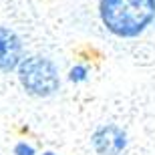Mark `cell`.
I'll use <instances>...</instances> for the list:
<instances>
[{
	"instance_id": "obj_1",
	"label": "cell",
	"mask_w": 155,
	"mask_h": 155,
	"mask_svg": "<svg viewBox=\"0 0 155 155\" xmlns=\"http://www.w3.org/2000/svg\"><path fill=\"white\" fill-rule=\"evenodd\" d=\"M101 20L119 38L139 36L155 18V0H101Z\"/></svg>"
},
{
	"instance_id": "obj_2",
	"label": "cell",
	"mask_w": 155,
	"mask_h": 155,
	"mask_svg": "<svg viewBox=\"0 0 155 155\" xmlns=\"http://www.w3.org/2000/svg\"><path fill=\"white\" fill-rule=\"evenodd\" d=\"M20 85L35 97H51L58 89V71L45 57H28L18 64Z\"/></svg>"
},
{
	"instance_id": "obj_3",
	"label": "cell",
	"mask_w": 155,
	"mask_h": 155,
	"mask_svg": "<svg viewBox=\"0 0 155 155\" xmlns=\"http://www.w3.org/2000/svg\"><path fill=\"white\" fill-rule=\"evenodd\" d=\"M127 145V135L117 125H103L93 133V147L99 155H119Z\"/></svg>"
},
{
	"instance_id": "obj_4",
	"label": "cell",
	"mask_w": 155,
	"mask_h": 155,
	"mask_svg": "<svg viewBox=\"0 0 155 155\" xmlns=\"http://www.w3.org/2000/svg\"><path fill=\"white\" fill-rule=\"evenodd\" d=\"M22 61V42L12 30L0 26V71L16 69Z\"/></svg>"
},
{
	"instance_id": "obj_5",
	"label": "cell",
	"mask_w": 155,
	"mask_h": 155,
	"mask_svg": "<svg viewBox=\"0 0 155 155\" xmlns=\"http://www.w3.org/2000/svg\"><path fill=\"white\" fill-rule=\"evenodd\" d=\"M69 79L73 81V83H83V81L87 79V69H85V67H81V64L73 67V69H71Z\"/></svg>"
},
{
	"instance_id": "obj_6",
	"label": "cell",
	"mask_w": 155,
	"mask_h": 155,
	"mask_svg": "<svg viewBox=\"0 0 155 155\" xmlns=\"http://www.w3.org/2000/svg\"><path fill=\"white\" fill-rule=\"evenodd\" d=\"M14 155H35V149H32V145L22 141V143H18L14 147Z\"/></svg>"
},
{
	"instance_id": "obj_7",
	"label": "cell",
	"mask_w": 155,
	"mask_h": 155,
	"mask_svg": "<svg viewBox=\"0 0 155 155\" xmlns=\"http://www.w3.org/2000/svg\"><path fill=\"white\" fill-rule=\"evenodd\" d=\"M42 155H54V153H51V151H46V153H42Z\"/></svg>"
}]
</instances>
